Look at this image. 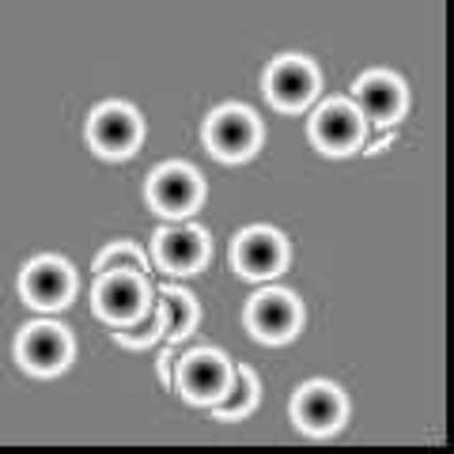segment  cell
<instances>
[{
    "label": "cell",
    "mask_w": 454,
    "mask_h": 454,
    "mask_svg": "<svg viewBox=\"0 0 454 454\" xmlns=\"http://www.w3.org/2000/svg\"><path fill=\"white\" fill-rule=\"evenodd\" d=\"M95 273L98 277H110V273H137V277H148V258L145 250L129 239H121V243H110L103 254L95 258Z\"/></svg>",
    "instance_id": "17"
},
{
    "label": "cell",
    "mask_w": 454,
    "mask_h": 454,
    "mask_svg": "<svg viewBox=\"0 0 454 454\" xmlns=\"http://www.w3.org/2000/svg\"><path fill=\"white\" fill-rule=\"evenodd\" d=\"M205 145L223 163H243L262 145V121L254 118V110H247V106L223 103V106H216L208 114Z\"/></svg>",
    "instance_id": "1"
},
{
    "label": "cell",
    "mask_w": 454,
    "mask_h": 454,
    "mask_svg": "<svg viewBox=\"0 0 454 454\" xmlns=\"http://www.w3.org/2000/svg\"><path fill=\"white\" fill-rule=\"evenodd\" d=\"M231 262L239 269V277H247V280H269V277H277L280 269L288 265V243H284V235L273 231V227L254 223V227H247V231L235 235Z\"/></svg>",
    "instance_id": "9"
},
{
    "label": "cell",
    "mask_w": 454,
    "mask_h": 454,
    "mask_svg": "<svg viewBox=\"0 0 454 454\" xmlns=\"http://www.w3.org/2000/svg\"><path fill=\"white\" fill-rule=\"evenodd\" d=\"M205 197V182L190 163H163L148 175V201L163 216H190Z\"/></svg>",
    "instance_id": "10"
},
{
    "label": "cell",
    "mask_w": 454,
    "mask_h": 454,
    "mask_svg": "<svg viewBox=\"0 0 454 454\" xmlns=\"http://www.w3.org/2000/svg\"><path fill=\"white\" fill-rule=\"evenodd\" d=\"M160 337H167L160 300H152V307H148L137 322L114 325V340H118V345H125V348H145V345H152V340H160Z\"/></svg>",
    "instance_id": "18"
},
{
    "label": "cell",
    "mask_w": 454,
    "mask_h": 454,
    "mask_svg": "<svg viewBox=\"0 0 454 454\" xmlns=\"http://www.w3.org/2000/svg\"><path fill=\"white\" fill-rule=\"evenodd\" d=\"M155 262H160L167 273L175 277H186L197 273L205 262H208V235L205 227L197 223H170L155 231Z\"/></svg>",
    "instance_id": "14"
},
{
    "label": "cell",
    "mask_w": 454,
    "mask_h": 454,
    "mask_svg": "<svg viewBox=\"0 0 454 454\" xmlns=\"http://www.w3.org/2000/svg\"><path fill=\"white\" fill-rule=\"evenodd\" d=\"M155 300H160V307H163V330H167V337L178 340L182 337H190L193 333V325H197V318H201V310H197V300L190 292H182V288H160L155 292Z\"/></svg>",
    "instance_id": "15"
},
{
    "label": "cell",
    "mask_w": 454,
    "mask_h": 454,
    "mask_svg": "<svg viewBox=\"0 0 454 454\" xmlns=\"http://www.w3.org/2000/svg\"><path fill=\"white\" fill-rule=\"evenodd\" d=\"M307 133L315 140V148H322L325 155H348V152L364 148L367 121L352 98H330V103H322L310 114Z\"/></svg>",
    "instance_id": "4"
},
{
    "label": "cell",
    "mask_w": 454,
    "mask_h": 454,
    "mask_svg": "<svg viewBox=\"0 0 454 454\" xmlns=\"http://www.w3.org/2000/svg\"><path fill=\"white\" fill-rule=\"evenodd\" d=\"M262 91L277 110H303L318 95V68L307 57H277L262 76Z\"/></svg>",
    "instance_id": "8"
},
{
    "label": "cell",
    "mask_w": 454,
    "mask_h": 454,
    "mask_svg": "<svg viewBox=\"0 0 454 454\" xmlns=\"http://www.w3.org/2000/svg\"><path fill=\"white\" fill-rule=\"evenodd\" d=\"M152 300L155 295L148 288V277H137V273H110V277H98L95 284V315L110 325L137 322L152 307Z\"/></svg>",
    "instance_id": "11"
},
{
    "label": "cell",
    "mask_w": 454,
    "mask_h": 454,
    "mask_svg": "<svg viewBox=\"0 0 454 454\" xmlns=\"http://www.w3.org/2000/svg\"><path fill=\"white\" fill-rule=\"evenodd\" d=\"M348 98L356 103V110L364 114L367 125L387 129V125H394L397 118H402V110H405V83L397 80L394 73H387V68H372V73L356 76Z\"/></svg>",
    "instance_id": "13"
},
{
    "label": "cell",
    "mask_w": 454,
    "mask_h": 454,
    "mask_svg": "<svg viewBox=\"0 0 454 454\" xmlns=\"http://www.w3.org/2000/svg\"><path fill=\"white\" fill-rule=\"evenodd\" d=\"M235 364L223 356L220 348H193L175 364V390L186 397L190 405H216L223 390L231 387Z\"/></svg>",
    "instance_id": "2"
},
{
    "label": "cell",
    "mask_w": 454,
    "mask_h": 454,
    "mask_svg": "<svg viewBox=\"0 0 454 454\" xmlns=\"http://www.w3.org/2000/svg\"><path fill=\"white\" fill-rule=\"evenodd\" d=\"M20 292L31 307L53 310L65 307L76 292V273L65 258H53V254H42V258H31L20 273Z\"/></svg>",
    "instance_id": "12"
},
{
    "label": "cell",
    "mask_w": 454,
    "mask_h": 454,
    "mask_svg": "<svg viewBox=\"0 0 454 454\" xmlns=\"http://www.w3.org/2000/svg\"><path fill=\"white\" fill-rule=\"evenodd\" d=\"M254 402H258V375H254L250 367H235L231 387L223 390L216 405H208V413L216 420H243L254 409Z\"/></svg>",
    "instance_id": "16"
},
{
    "label": "cell",
    "mask_w": 454,
    "mask_h": 454,
    "mask_svg": "<svg viewBox=\"0 0 454 454\" xmlns=\"http://www.w3.org/2000/svg\"><path fill=\"white\" fill-rule=\"evenodd\" d=\"M16 356L31 375H61L73 360V337L57 322H27L16 340Z\"/></svg>",
    "instance_id": "7"
},
{
    "label": "cell",
    "mask_w": 454,
    "mask_h": 454,
    "mask_svg": "<svg viewBox=\"0 0 454 454\" xmlns=\"http://www.w3.org/2000/svg\"><path fill=\"white\" fill-rule=\"evenodd\" d=\"M88 140L106 160H129L145 140V121L129 103H98L88 114Z\"/></svg>",
    "instance_id": "3"
},
{
    "label": "cell",
    "mask_w": 454,
    "mask_h": 454,
    "mask_svg": "<svg viewBox=\"0 0 454 454\" xmlns=\"http://www.w3.org/2000/svg\"><path fill=\"white\" fill-rule=\"evenodd\" d=\"M300 325H303V307L288 288H262L247 303V330L262 345H284V340L300 333Z\"/></svg>",
    "instance_id": "5"
},
{
    "label": "cell",
    "mask_w": 454,
    "mask_h": 454,
    "mask_svg": "<svg viewBox=\"0 0 454 454\" xmlns=\"http://www.w3.org/2000/svg\"><path fill=\"white\" fill-rule=\"evenodd\" d=\"M345 413H348L345 394L325 379H310L292 394V420L307 435H333L345 424Z\"/></svg>",
    "instance_id": "6"
},
{
    "label": "cell",
    "mask_w": 454,
    "mask_h": 454,
    "mask_svg": "<svg viewBox=\"0 0 454 454\" xmlns=\"http://www.w3.org/2000/svg\"><path fill=\"white\" fill-rule=\"evenodd\" d=\"M175 352H163V356H160V364H155V372H160V379L167 382V387H175Z\"/></svg>",
    "instance_id": "19"
}]
</instances>
